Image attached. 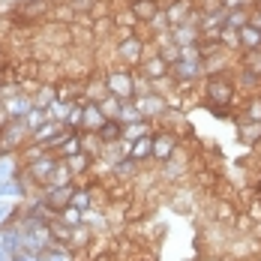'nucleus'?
Returning a JSON list of instances; mask_svg holds the SVG:
<instances>
[{
  "instance_id": "f257e3e1",
  "label": "nucleus",
  "mask_w": 261,
  "mask_h": 261,
  "mask_svg": "<svg viewBox=\"0 0 261 261\" xmlns=\"http://www.w3.org/2000/svg\"><path fill=\"white\" fill-rule=\"evenodd\" d=\"M114 60L120 66H129V69H138V63L153 51V42L147 36H138L132 27H114Z\"/></svg>"
},
{
  "instance_id": "f03ea898",
  "label": "nucleus",
  "mask_w": 261,
  "mask_h": 261,
  "mask_svg": "<svg viewBox=\"0 0 261 261\" xmlns=\"http://www.w3.org/2000/svg\"><path fill=\"white\" fill-rule=\"evenodd\" d=\"M105 79V87H108V93L111 96H117V99H126V102H132L135 96H141V93H147L150 90V84L141 79L135 69H129V66H108L102 72Z\"/></svg>"
},
{
  "instance_id": "7ed1b4c3",
  "label": "nucleus",
  "mask_w": 261,
  "mask_h": 261,
  "mask_svg": "<svg viewBox=\"0 0 261 261\" xmlns=\"http://www.w3.org/2000/svg\"><path fill=\"white\" fill-rule=\"evenodd\" d=\"M204 57L198 54V48H180V57L168 66V79L171 84H177L180 90L186 87H198L204 81Z\"/></svg>"
},
{
  "instance_id": "20e7f679",
  "label": "nucleus",
  "mask_w": 261,
  "mask_h": 261,
  "mask_svg": "<svg viewBox=\"0 0 261 261\" xmlns=\"http://www.w3.org/2000/svg\"><path fill=\"white\" fill-rule=\"evenodd\" d=\"M201 87V99L204 108L207 105H234L237 102V84L234 72H216V75H204Z\"/></svg>"
},
{
  "instance_id": "39448f33",
  "label": "nucleus",
  "mask_w": 261,
  "mask_h": 261,
  "mask_svg": "<svg viewBox=\"0 0 261 261\" xmlns=\"http://www.w3.org/2000/svg\"><path fill=\"white\" fill-rule=\"evenodd\" d=\"M24 144H30V126H27V120L6 117L0 123V156H18Z\"/></svg>"
},
{
  "instance_id": "423d86ee",
  "label": "nucleus",
  "mask_w": 261,
  "mask_h": 261,
  "mask_svg": "<svg viewBox=\"0 0 261 261\" xmlns=\"http://www.w3.org/2000/svg\"><path fill=\"white\" fill-rule=\"evenodd\" d=\"M57 162H60V153H57V150H48L45 156L33 159V162H24V165H21V180H24L33 192H39V189L48 183L51 171L57 168Z\"/></svg>"
},
{
  "instance_id": "0eeeda50",
  "label": "nucleus",
  "mask_w": 261,
  "mask_h": 261,
  "mask_svg": "<svg viewBox=\"0 0 261 261\" xmlns=\"http://www.w3.org/2000/svg\"><path fill=\"white\" fill-rule=\"evenodd\" d=\"M132 102H135L138 114H141L144 120H153L156 126H159V120L168 114V108H171V99H168L165 93H159V90H147V93L135 96Z\"/></svg>"
},
{
  "instance_id": "6e6552de",
  "label": "nucleus",
  "mask_w": 261,
  "mask_h": 261,
  "mask_svg": "<svg viewBox=\"0 0 261 261\" xmlns=\"http://www.w3.org/2000/svg\"><path fill=\"white\" fill-rule=\"evenodd\" d=\"M180 150V135L165 126H156L153 132V165H165L168 159H174V153Z\"/></svg>"
},
{
  "instance_id": "1a4fd4ad",
  "label": "nucleus",
  "mask_w": 261,
  "mask_h": 261,
  "mask_svg": "<svg viewBox=\"0 0 261 261\" xmlns=\"http://www.w3.org/2000/svg\"><path fill=\"white\" fill-rule=\"evenodd\" d=\"M162 12H165L168 24L177 27V24H186V21H195V15H198V3H195V0H165Z\"/></svg>"
},
{
  "instance_id": "9d476101",
  "label": "nucleus",
  "mask_w": 261,
  "mask_h": 261,
  "mask_svg": "<svg viewBox=\"0 0 261 261\" xmlns=\"http://www.w3.org/2000/svg\"><path fill=\"white\" fill-rule=\"evenodd\" d=\"M135 72L147 81L150 87H153V84H159V81L168 79V63L159 57V51H150L144 60H141V63H138V69H135Z\"/></svg>"
},
{
  "instance_id": "9b49d317",
  "label": "nucleus",
  "mask_w": 261,
  "mask_h": 261,
  "mask_svg": "<svg viewBox=\"0 0 261 261\" xmlns=\"http://www.w3.org/2000/svg\"><path fill=\"white\" fill-rule=\"evenodd\" d=\"M159 177H162V183L189 180V159L183 153V144H180V150L174 153V159H168L165 165H159Z\"/></svg>"
},
{
  "instance_id": "f8f14e48",
  "label": "nucleus",
  "mask_w": 261,
  "mask_h": 261,
  "mask_svg": "<svg viewBox=\"0 0 261 261\" xmlns=\"http://www.w3.org/2000/svg\"><path fill=\"white\" fill-rule=\"evenodd\" d=\"M72 192H75V183H69V186H42V189H39V195L45 198V204H48V210H51L54 216L63 207H69Z\"/></svg>"
},
{
  "instance_id": "ddd939ff",
  "label": "nucleus",
  "mask_w": 261,
  "mask_h": 261,
  "mask_svg": "<svg viewBox=\"0 0 261 261\" xmlns=\"http://www.w3.org/2000/svg\"><path fill=\"white\" fill-rule=\"evenodd\" d=\"M201 27L195 24V21H186V24H177L171 27V42L177 45V48H198V42H201Z\"/></svg>"
},
{
  "instance_id": "4468645a",
  "label": "nucleus",
  "mask_w": 261,
  "mask_h": 261,
  "mask_svg": "<svg viewBox=\"0 0 261 261\" xmlns=\"http://www.w3.org/2000/svg\"><path fill=\"white\" fill-rule=\"evenodd\" d=\"M33 108H36V102H33V96H30L27 90L9 96V99H3V114H6V117H15V120H24Z\"/></svg>"
},
{
  "instance_id": "2eb2a0df",
  "label": "nucleus",
  "mask_w": 261,
  "mask_h": 261,
  "mask_svg": "<svg viewBox=\"0 0 261 261\" xmlns=\"http://www.w3.org/2000/svg\"><path fill=\"white\" fill-rule=\"evenodd\" d=\"M126 9L132 12V18L144 27V24H150L159 12H162V3H159V0H129V6H126Z\"/></svg>"
},
{
  "instance_id": "dca6fc26",
  "label": "nucleus",
  "mask_w": 261,
  "mask_h": 261,
  "mask_svg": "<svg viewBox=\"0 0 261 261\" xmlns=\"http://www.w3.org/2000/svg\"><path fill=\"white\" fill-rule=\"evenodd\" d=\"M234 84H237V93H243V96L261 93V72L246 69V66H237L234 69Z\"/></svg>"
},
{
  "instance_id": "f3484780",
  "label": "nucleus",
  "mask_w": 261,
  "mask_h": 261,
  "mask_svg": "<svg viewBox=\"0 0 261 261\" xmlns=\"http://www.w3.org/2000/svg\"><path fill=\"white\" fill-rule=\"evenodd\" d=\"M141 171H144V165H141V162H135V159H129V156H123L120 162H114V165L108 168L111 180H138V177H141Z\"/></svg>"
},
{
  "instance_id": "a211bd4d",
  "label": "nucleus",
  "mask_w": 261,
  "mask_h": 261,
  "mask_svg": "<svg viewBox=\"0 0 261 261\" xmlns=\"http://www.w3.org/2000/svg\"><path fill=\"white\" fill-rule=\"evenodd\" d=\"M33 195V189L27 186L21 177H9V180H0V198L6 201H24Z\"/></svg>"
},
{
  "instance_id": "6ab92c4d",
  "label": "nucleus",
  "mask_w": 261,
  "mask_h": 261,
  "mask_svg": "<svg viewBox=\"0 0 261 261\" xmlns=\"http://www.w3.org/2000/svg\"><path fill=\"white\" fill-rule=\"evenodd\" d=\"M54 87H57V99L60 102H81L84 99V81L79 79H63Z\"/></svg>"
},
{
  "instance_id": "aec40b11",
  "label": "nucleus",
  "mask_w": 261,
  "mask_h": 261,
  "mask_svg": "<svg viewBox=\"0 0 261 261\" xmlns=\"http://www.w3.org/2000/svg\"><path fill=\"white\" fill-rule=\"evenodd\" d=\"M237 120H249V123H261V93L243 96L237 105Z\"/></svg>"
},
{
  "instance_id": "412c9836",
  "label": "nucleus",
  "mask_w": 261,
  "mask_h": 261,
  "mask_svg": "<svg viewBox=\"0 0 261 261\" xmlns=\"http://www.w3.org/2000/svg\"><path fill=\"white\" fill-rule=\"evenodd\" d=\"M105 123V111L99 108V102L84 99V114H81V129L84 132H96Z\"/></svg>"
},
{
  "instance_id": "4be33fe9",
  "label": "nucleus",
  "mask_w": 261,
  "mask_h": 261,
  "mask_svg": "<svg viewBox=\"0 0 261 261\" xmlns=\"http://www.w3.org/2000/svg\"><path fill=\"white\" fill-rule=\"evenodd\" d=\"M129 159L141 162V165H150L153 162V135H144L138 141H129Z\"/></svg>"
},
{
  "instance_id": "5701e85b",
  "label": "nucleus",
  "mask_w": 261,
  "mask_h": 261,
  "mask_svg": "<svg viewBox=\"0 0 261 261\" xmlns=\"http://www.w3.org/2000/svg\"><path fill=\"white\" fill-rule=\"evenodd\" d=\"M237 33H240V51H258L261 48V24L249 21V24L240 27Z\"/></svg>"
},
{
  "instance_id": "b1692460",
  "label": "nucleus",
  "mask_w": 261,
  "mask_h": 261,
  "mask_svg": "<svg viewBox=\"0 0 261 261\" xmlns=\"http://www.w3.org/2000/svg\"><path fill=\"white\" fill-rule=\"evenodd\" d=\"M39 261H79V255L69 249V243L51 240V243L45 246V252H39Z\"/></svg>"
},
{
  "instance_id": "393cba45",
  "label": "nucleus",
  "mask_w": 261,
  "mask_h": 261,
  "mask_svg": "<svg viewBox=\"0 0 261 261\" xmlns=\"http://www.w3.org/2000/svg\"><path fill=\"white\" fill-rule=\"evenodd\" d=\"M66 165L72 168V174H75V180H84V177H90L93 174V165H96V159L90 156V153H75V156L66 159Z\"/></svg>"
},
{
  "instance_id": "a878e982",
  "label": "nucleus",
  "mask_w": 261,
  "mask_h": 261,
  "mask_svg": "<svg viewBox=\"0 0 261 261\" xmlns=\"http://www.w3.org/2000/svg\"><path fill=\"white\" fill-rule=\"evenodd\" d=\"M156 132V123L153 120H135V123H123V141H138L144 135H153Z\"/></svg>"
},
{
  "instance_id": "bb28decb",
  "label": "nucleus",
  "mask_w": 261,
  "mask_h": 261,
  "mask_svg": "<svg viewBox=\"0 0 261 261\" xmlns=\"http://www.w3.org/2000/svg\"><path fill=\"white\" fill-rule=\"evenodd\" d=\"M93 228H87V225H79V228H72V234H69V249L72 252H84L87 246H93Z\"/></svg>"
},
{
  "instance_id": "cd10ccee",
  "label": "nucleus",
  "mask_w": 261,
  "mask_h": 261,
  "mask_svg": "<svg viewBox=\"0 0 261 261\" xmlns=\"http://www.w3.org/2000/svg\"><path fill=\"white\" fill-rule=\"evenodd\" d=\"M96 135L102 138V144H114V141L123 138V123L117 117H105V123L96 129Z\"/></svg>"
},
{
  "instance_id": "c85d7f7f",
  "label": "nucleus",
  "mask_w": 261,
  "mask_h": 261,
  "mask_svg": "<svg viewBox=\"0 0 261 261\" xmlns=\"http://www.w3.org/2000/svg\"><path fill=\"white\" fill-rule=\"evenodd\" d=\"M84 225L87 228H93V234H102V231H108V210L105 207H93V210H87L84 213Z\"/></svg>"
},
{
  "instance_id": "c756f323",
  "label": "nucleus",
  "mask_w": 261,
  "mask_h": 261,
  "mask_svg": "<svg viewBox=\"0 0 261 261\" xmlns=\"http://www.w3.org/2000/svg\"><path fill=\"white\" fill-rule=\"evenodd\" d=\"M237 138L249 147H255L261 141V123H249V120H237Z\"/></svg>"
},
{
  "instance_id": "7c9ffc66",
  "label": "nucleus",
  "mask_w": 261,
  "mask_h": 261,
  "mask_svg": "<svg viewBox=\"0 0 261 261\" xmlns=\"http://www.w3.org/2000/svg\"><path fill=\"white\" fill-rule=\"evenodd\" d=\"M69 183H79V180H75L72 168L66 165V159H60V162H57V168L51 171V177H48V183H45V186H69Z\"/></svg>"
},
{
  "instance_id": "2f4dec72",
  "label": "nucleus",
  "mask_w": 261,
  "mask_h": 261,
  "mask_svg": "<svg viewBox=\"0 0 261 261\" xmlns=\"http://www.w3.org/2000/svg\"><path fill=\"white\" fill-rule=\"evenodd\" d=\"M216 39H219V45L225 48L228 54H240V33H237L234 27H222L219 33H216Z\"/></svg>"
},
{
  "instance_id": "473e14b6",
  "label": "nucleus",
  "mask_w": 261,
  "mask_h": 261,
  "mask_svg": "<svg viewBox=\"0 0 261 261\" xmlns=\"http://www.w3.org/2000/svg\"><path fill=\"white\" fill-rule=\"evenodd\" d=\"M21 177V159L18 156H0V180Z\"/></svg>"
},
{
  "instance_id": "72a5a7b5",
  "label": "nucleus",
  "mask_w": 261,
  "mask_h": 261,
  "mask_svg": "<svg viewBox=\"0 0 261 261\" xmlns=\"http://www.w3.org/2000/svg\"><path fill=\"white\" fill-rule=\"evenodd\" d=\"M18 216H21V204H9L6 198H0V228L12 225Z\"/></svg>"
},
{
  "instance_id": "f704fd0d",
  "label": "nucleus",
  "mask_w": 261,
  "mask_h": 261,
  "mask_svg": "<svg viewBox=\"0 0 261 261\" xmlns=\"http://www.w3.org/2000/svg\"><path fill=\"white\" fill-rule=\"evenodd\" d=\"M81 141H84V153H90L93 159L102 156L105 144H102V138H99L96 132H84V135H81Z\"/></svg>"
},
{
  "instance_id": "c9c22d12",
  "label": "nucleus",
  "mask_w": 261,
  "mask_h": 261,
  "mask_svg": "<svg viewBox=\"0 0 261 261\" xmlns=\"http://www.w3.org/2000/svg\"><path fill=\"white\" fill-rule=\"evenodd\" d=\"M123 102H126V99H117V96H111V93H108L105 99H99V108L105 111V117H117V120H120Z\"/></svg>"
},
{
  "instance_id": "e433bc0d",
  "label": "nucleus",
  "mask_w": 261,
  "mask_h": 261,
  "mask_svg": "<svg viewBox=\"0 0 261 261\" xmlns=\"http://www.w3.org/2000/svg\"><path fill=\"white\" fill-rule=\"evenodd\" d=\"M57 219L63 222V225H69V228H79V225H84V213L75 207H63L60 213H57Z\"/></svg>"
},
{
  "instance_id": "4c0bfd02",
  "label": "nucleus",
  "mask_w": 261,
  "mask_h": 261,
  "mask_svg": "<svg viewBox=\"0 0 261 261\" xmlns=\"http://www.w3.org/2000/svg\"><path fill=\"white\" fill-rule=\"evenodd\" d=\"M69 111H72V102H60V99H54V102L48 105V117H51V120H60V123L69 120Z\"/></svg>"
},
{
  "instance_id": "58836bf2",
  "label": "nucleus",
  "mask_w": 261,
  "mask_h": 261,
  "mask_svg": "<svg viewBox=\"0 0 261 261\" xmlns=\"http://www.w3.org/2000/svg\"><path fill=\"white\" fill-rule=\"evenodd\" d=\"M24 120H27V126H30V135H33V132L39 129V126H42L45 120H51V117H48V108H39V105H36V108H33L30 114H27Z\"/></svg>"
},
{
  "instance_id": "ea45409f",
  "label": "nucleus",
  "mask_w": 261,
  "mask_h": 261,
  "mask_svg": "<svg viewBox=\"0 0 261 261\" xmlns=\"http://www.w3.org/2000/svg\"><path fill=\"white\" fill-rule=\"evenodd\" d=\"M219 6H225L228 12H240V9H252L255 0H219Z\"/></svg>"
},
{
  "instance_id": "a19ab883",
  "label": "nucleus",
  "mask_w": 261,
  "mask_h": 261,
  "mask_svg": "<svg viewBox=\"0 0 261 261\" xmlns=\"http://www.w3.org/2000/svg\"><path fill=\"white\" fill-rule=\"evenodd\" d=\"M69 6H72V12H93L96 0H69Z\"/></svg>"
},
{
  "instance_id": "79ce46f5",
  "label": "nucleus",
  "mask_w": 261,
  "mask_h": 261,
  "mask_svg": "<svg viewBox=\"0 0 261 261\" xmlns=\"http://www.w3.org/2000/svg\"><path fill=\"white\" fill-rule=\"evenodd\" d=\"M9 261H39V255L36 252H15V255H9Z\"/></svg>"
},
{
  "instance_id": "37998d69",
  "label": "nucleus",
  "mask_w": 261,
  "mask_h": 261,
  "mask_svg": "<svg viewBox=\"0 0 261 261\" xmlns=\"http://www.w3.org/2000/svg\"><path fill=\"white\" fill-rule=\"evenodd\" d=\"M0 261H9V252L3 249V243H0Z\"/></svg>"
},
{
  "instance_id": "c03bdc74",
  "label": "nucleus",
  "mask_w": 261,
  "mask_h": 261,
  "mask_svg": "<svg viewBox=\"0 0 261 261\" xmlns=\"http://www.w3.org/2000/svg\"><path fill=\"white\" fill-rule=\"evenodd\" d=\"M3 84H6V72H0V90H3Z\"/></svg>"
},
{
  "instance_id": "a18cd8bd",
  "label": "nucleus",
  "mask_w": 261,
  "mask_h": 261,
  "mask_svg": "<svg viewBox=\"0 0 261 261\" xmlns=\"http://www.w3.org/2000/svg\"><path fill=\"white\" fill-rule=\"evenodd\" d=\"M255 6H261V0H255Z\"/></svg>"
}]
</instances>
